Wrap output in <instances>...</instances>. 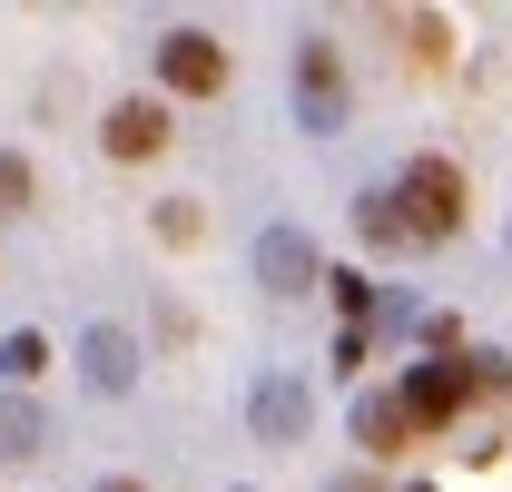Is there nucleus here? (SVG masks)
<instances>
[{"instance_id":"nucleus-1","label":"nucleus","mask_w":512,"mask_h":492,"mask_svg":"<svg viewBox=\"0 0 512 492\" xmlns=\"http://www.w3.org/2000/svg\"><path fill=\"white\" fill-rule=\"evenodd\" d=\"M394 207H404L414 246H444L453 227H463V168H453V158H414V168L394 178Z\"/></svg>"},{"instance_id":"nucleus-2","label":"nucleus","mask_w":512,"mask_h":492,"mask_svg":"<svg viewBox=\"0 0 512 492\" xmlns=\"http://www.w3.org/2000/svg\"><path fill=\"white\" fill-rule=\"evenodd\" d=\"M296 119L316 138L345 128V60H335V40H296Z\"/></svg>"},{"instance_id":"nucleus-3","label":"nucleus","mask_w":512,"mask_h":492,"mask_svg":"<svg viewBox=\"0 0 512 492\" xmlns=\"http://www.w3.org/2000/svg\"><path fill=\"white\" fill-rule=\"evenodd\" d=\"M463 404H473V365L434 355V365H414V374H404V414H414V433H444Z\"/></svg>"},{"instance_id":"nucleus-4","label":"nucleus","mask_w":512,"mask_h":492,"mask_svg":"<svg viewBox=\"0 0 512 492\" xmlns=\"http://www.w3.org/2000/svg\"><path fill=\"white\" fill-rule=\"evenodd\" d=\"M158 79H168L178 99H217V89H227V50H217L207 30H168V40H158Z\"/></svg>"},{"instance_id":"nucleus-5","label":"nucleus","mask_w":512,"mask_h":492,"mask_svg":"<svg viewBox=\"0 0 512 492\" xmlns=\"http://www.w3.org/2000/svg\"><path fill=\"white\" fill-rule=\"evenodd\" d=\"M256 286H266V296H306V286H325L316 237H306V227H266V237H256Z\"/></svg>"},{"instance_id":"nucleus-6","label":"nucleus","mask_w":512,"mask_h":492,"mask_svg":"<svg viewBox=\"0 0 512 492\" xmlns=\"http://www.w3.org/2000/svg\"><path fill=\"white\" fill-rule=\"evenodd\" d=\"M79 374H89V394H128L138 384V335L128 325H89L79 335Z\"/></svg>"},{"instance_id":"nucleus-7","label":"nucleus","mask_w":512,"mask_h":492,"mask_svg":"<svg viewBox=\"0 0 512 492\" xmlns=\"http://www.w3.org/2000/svg\"><path fill=\"white\" fill-rule=\"evenodd\" d=\"M306 414H316V404H306V384H296V374H266V384L247 394L256 443H296V433H306Z\"/></svg>"},{"instance_id":"nucleus-8","label":"nucleus","mask_w":512,"mask_h":492,"mask_svg":"<svg viewBox=\"0 0 512 492\" xmlns=\"http://www.w3.org/2000/svg\"><path fill=\"white\" fill-rule=\"evenodd\" d=\"M99 148H109V158H158V148H168V109H158V99H119V109L99 119Z\"/></svg>"},{"instance_id":"nucleus-9","label":"nucleus","mask_w":512,"mask_h":492,"mask_svg":"<svg viewBox=\"0 0 512 492\" xmlns=\"http://www.w3.org/2000/svg\"><path fill=\"white\" fill-rule=\"evenodd\" d=\"M404 433H414L404 394H355V443L365 453H404Z\"/></svg>"},{"instance_id":"nucleus-10","label":"nucleus","mask_w":512,"mask_h":492,"mask_svg":"<svg viewBox=\"0 0 512 492\" xmlns=\"http://www.w3.org/2000/svg\"><path fill=\"white\" fill-rule=\"evenodd\" d=\"M40 443H50V414L30 394H0V463H30Z\"/></svg>"},{"instance_id":"nucleus-11","label":"nucleus","mask_w":512,"mask_h":492,"mask_svg":"<svg viewBox=\"0 0 512 492\" xmlns=\"http://www.w3.org/2000/svg\"><path fill=\"white\" fill-rule=\"evenodd\" d=\"M355 227H365V246H384V256H394V246H414L404 207H394V187H365V197H355Z\"/></svg>"},{"instance_id":"nucleus-12","label":"nucleus","mask_w":512,"mask_h":492,"mask_svg":"<svg viewBox=\"0 0 512 492\" xmlns=\"http://www.w3.org/2000/svg\"><path fill=\"white\" fill-rule=\"evenodd\" d=\"M40 365H50V335H30V325H20V335H0V394H30Z\"/></svg>"},{"instance_id":"nucleus-13","label":"nucleus","mask_w":512,"mask_h":492,"mask_svg":"<svg viewBox=\"0 0 512 492\" xmlns=\"http://www.w3.org/2000/svg\"><path fill=\"white\" fill-rule=\"evenodd\" d=\"M30 197H40L30 158H20V148H0V217H10V207H30Z\"/></svg>"},{"instance_id":"nucleus-14","label":"nucleus","mask_w":512,"mask_h":492,"mask_svg":"<svg viewBox=\"0 0 512 492\" xmlns=\"http://www.w3.org/2000/svg\"><path fill=\"white\" fill-rule=\"evenodd\" d=\"M325 286H335V306H345V325L365 335V315H375V286H365V276H325Z\"/></svg>"},{"instance_id":"nucleus-15","label":"nucleus","mask_w":512,"mask_h":492,"mask_svg":"<svg viewBox=\"0 0 512 492\" xmlns=\"http://www.w3.org/2000/svg\"><path fill=\"white\" fill-rule=\"evenodd\" d=\"M158 237H168V246L197 237V207H188V197H168V207H158Z\"/></svg>"},{"instance_id":"nucleus-16","label":"nucleus","mask_w":512,"mask_h":492,"mask_svg":"<svg viewBox=\"0 0 512 492\" xmlns=\"http://www.w3.org/2000/svg\"><path fill=\"white\" fill-rule=\"evenodd\" d=\"M99 492H138V483H99Z\"/></svg>"},{"instance_id":"nucleus-17","label":"nucleus","mask_w":512,"mask_h":492,"mask_svg":"<svg viewBox=\"0 0 512 492\" xmlns=\"http://www.w3.org/2000/svg\"><path fill=\"white\" fill-rule=\"evenodd\" d=\"M404 492H434V483H404Z\"/></svg>"}]
</instances>
